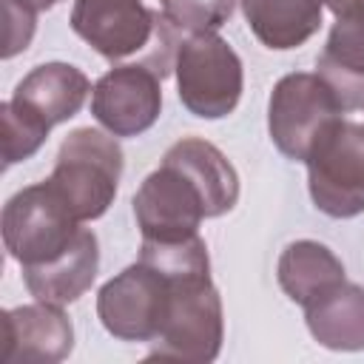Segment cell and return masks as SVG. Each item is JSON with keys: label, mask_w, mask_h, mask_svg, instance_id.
<instances>
[{"label": "cell", "mask_w": 364, "mask_h": 364, "mask_svg": "<svg viewBox=\"0 0 364 364\" xmlns=\"http://www.w3.org/2000/svg\"><path fill=\"white\" fill-rule=\"evenodd\" d=\"M122 173V148L97 128H77L60 145L48 185L80 222L100 219L117 196Z\"/></svg>", "instance_id": "cell-1"}, {"label": "cell", "mask_w": 364, "mask_h": 364, "mask_svg": "<svg viewBox=\"0 0 364 364\" xmlns=\"http://www.w3.org/2000/svg\"><path fill=\"white\" fill-rule=\"evenodd\" d=\"M307 185L316 208L333 219L364 213V125L333 119L307 154Z\"/></svg>", "instance_id": "cell-2"}, {"label": "cell", "mask_w": 364, "mask_h": 364, "mask_svg": "<svg viewBox=\"0 0 364 364\" xmlns=\"http://www.w3.org/2000/svg\"><path fill=\"white\" fill-rule=\"evenodd\" d=\"M173 71L179 100L191 114L219 119L239 105L245 82L242 60L216 31L185 37L176 48Z\"/></svg>", "instance_id": "cell-3"}, {"label": "cell", "mask_w": 364, "mask_h": 364, "mask_svg": "<svg viewBox=\"0 0 364 364\" xmlns=\"http://www.w3.org/2000/svg\"><path fill=\"white\" fill-rule=\"evenodd\" d=\"M3 245L23 267L57 259L77 239L80 219L46 182L17 191L3 208Z\"/></svg>", "instance_id": "cell-4"}, {"label": "cell", "mask_w": 364, "mask_h": 364, "mask_svg": "<svg viewBox=\"0 0 364 364\" xmlns=\"http://www.w3.org/2000/svg\"><path fill=\"white\" fill-rule=\"evenodd\" d=\"M71 28L105 60H125L139 51L179 48L176 26L142 6V0H77L71 9Z\"/></svg>", "instance_id": "cell-5"}, {"label": "cell", "mask_w": 364, "mask_h": 364, "mask_svg": "<svg viewBox=\"0 0 364 364\" xmlns=\"http://www.w3.org/2000/svg\"><path fill=\"white\" fill-rule=\"evenodd\" d=\"M173 282L145 262H136L108 279L97 293L102 327L122 341H154L168 318Z\"/></svg>", "instance_id": "cell-6"}, {"label": "cell", "mask_w": 364, "mask_h": 364, "mask_svg": "<svg viewBox=\"0 0 364 364\" xmlns=\"http://www.w3.org/2000/svg\"><path fill=\"white\" fill-rule=\"evenodd\" d=\"M336 91L318 74H287L276 82L267 105V131L273 145L296 162H304L316 136L341 117Z\"/></svg>", "instance_id": "cell-7"}, {"label": "cell", "mask_w": 364, "mask_h": 364, "mask_svg": "<svg viewBox=\"0 0 364 364\" xmlns=\"http://www.w3.org/2000/svg\"><path fill=\"white\" fill-rule=\"evenodd\" d=\"M225 336L222 299L210 282L173 284L171 310L162 333L151 341L148 358L208 364L219 355Z\"/></svg>", "instance_id": "cell-8"}, {"label": "cell", "mask_w": 364, "mask_h": 364, "mask_svg": "<svg viewBox=\"0 0 364 364\" xmlns=\"http://www.w3.org/2000/svg\"><path fill=\"white\" fill-rule=\"evenodd\" d=\"M162 77L148 65H117L91 91V114L114 136L148 131L162 108Z\"/></svg>", "instance_id": "cell-9"}, {"label": "cell", "mask_w": 364, "mask_h": 364, "mask_svg": "<svg viewBox=\"0 0 364 364\" xmlns=\"http://www.w3.org/2000/svg\"><path fill=\"white\" fill-rule=\"evenodd\" d=\"M134 216L142 239H185L208 219L199 188L168 162L148 173L134 193Z\"/></svg>", "instance_id": "cell-10"}, {"label": "cell", "mask_w": 364, "mask_h": 364, "mask_svg": "<svg viewBox=\"0 0 364 364\" xmlns=\"http://www.w3.org/2000/svg\"><path fill=\"white\" fill-rule=\"evenodd\" d=\"M74 347V327L60 304L37 301L0 316L3 364H57Z\"/></svg>", "instance_id": "cell-11"}, {"label": "cell", "mask_w": 364, "mask_h": 364, "mask_svg": "<svg viewBox=\"0 0 364 364\" xmlns=\"http://www.w3.org/2000/svg\"><path fill=\"white\" fill-rule=\"evenodd\" d=\"M100 267V245L94 230L82 228L68 250H63L57 259L23 267V282L28 293L37 301L48 304H71L77 301L97 279Z\"/></svg>", "instance_id": "cell-12"}, {"label": "cell", "mask_w": 364, "mask_h": 364, "mask_svg": "<svg viewBox=\"0 0 364 364\" xmlns=\"http://www.w3.org/2000/svg\"><path fill=\"white\" fill-rule=\"evenodd\" d=\"M91 94V82L88 77L68 65V63H46V65H37L31 68L14 88L11 100L31 111L37 119H43L48 128L71 119L85 97Z\"/></svg>", "instance_id": "cell-13"}, {"label": "cell", "mask_w": 364, "mask_h": 364, "mask_svg": "<svg viewBox=\"0 0 364 364\" xmlns=\"http://www.w3.org/2000/svg\"><path fill=\"white\" fill-rule=\"evenodd\" d=\"M162 162L179 168L199 188L208 219L222 216L236 205L239 176H236L233 165L228 162V156L216 145H210L205 139H196V136H185V139L173 142L165 151Z\"/></svg>", "instance_id": "cell-14"}, {"label": "cell", "mask_w": 364, "mask_h": 364, "mask_svg": "<svg viewBox=\"0 0 364 364\" xmlns=\"http://www.w3.org/2000/svg\"><path fill=\"white\" fill-rule=\"evenodd\" d=\"M316 68L344 111L364 108V11L336 20Z\"/></svg>", "instance_id": "cell-15"}, {"label": "cell", "mask_w": 364, "mask_h": 364, "mask_svg": "<svg viewBox=\"0 0 364 364\" xmlns=\"http://www.w3.org/2000/svg\"><path fill=\"white\" fill-rule=\"evenodd\" d=\"M324 0H242L245 20L267 48L287 51L307 43L321 26Z\"/></svg>", "instance_id": "cell-16"}, {"label": "cell", "mask_w": 364, "mask_h": 364, "mask_svg": "<svg viewBox=\"0 0 364 364\" xmlns=\"http://www.w3.org/2000/svg\"><path fill=\"white\" fill-rule=\"evenodd\" d=\"M310 336L327 350H364V287L341 282L304 307Z\"/></svg>", "instance_id": "cell-17"}, {"label": "cell", "mask_w": 364, "mask_h": 364, "mask_svg": "<svg viewBox=\"0 0 364 364\" xmlns=\"http://www.w3.org/2000/svg\"><path fill=\"white\" fill-rule=\"evenodd\" d=\"M276 276L287 299L307 307L318 296H324L327 290L344 282V264L330 247L313 239H301L282 250Z\"/></svg>", "instance_id": "cell-18"}, {"label": "cell", "mask_w": 364, "mask_h": 364, "mask_svg": "<svg viewBox=\"0 0 364 364\" xmlns=\"http://www.w3.org/2000/svg\"><path fill=\"white\" fill-rule=\"evenodd\" d=\"M139 262L151 264L173 284L210 282V259L199 233L185 239H142Z\"/></svg>", "instance_id": "cell-19"}, {"label": "cell", "mask_w": 364, "mask_h": 364, "mask_svg": "<svg viewBox=\"0 0 364 364\" xmlns=\"http://www.w3.org/2000/svg\"><path fill=\"white\" fill-rule=\"evenodd\" d=\"M0 125H3V162L6 165L23 162L31 154H37L51 131L43 119L20 108L14 100L0 105Z\"/></svg>", "instance_id": "cell-20"}, {"label": "cell", "mask_w": 364, "mask_h": 364, "mask_svg": "<svg viewBox=\"0 0 364 364\" xmlns=\"http://www.w3.org/2000/svg\"><path fill=\"white\" fill-rule=\"evenodd\" d=\"M162 14L188 34L216 31L233 14L236 0H159Z\"/></svg>", "instance_id": "cell-21"}, {"label": "cell", "mask_w": 364, "mask_h": 364, "mask_svg": "<svg viewBox=\"0 0 364 364\" xmlns=\"http://www.w3.org/2000/svg\"><path fill=\"white\" fill-rule=\"evenodd\" d=\"M37 26V11L17 0H3V57H14L28 48Z\"/></svg>", "instance_id": "cell-22"}, {"label": "cell", "mask_w": 364, "mask_h": 364, "mask_svg": "<svg viewBox=\"0 0 364 364\" xmlns=\"http://www.w3.org/2000/svg\"><path fill=\"white\" fill-rule=\"evenodd\" d=\"M324 6H327L333 14H336V20L364 11V0H324Z\"/></svg>", "instance_id": "cell-23"}, {"label": "cell", "mask_w": 364, "mask_h": 364, "mask_svg": "<svg viewBox=\"0 0 364 364\" xmlns=\"http://www.w3.org/2000/svg\"><path fill=\"white\" fill-rule=\"evenodd\" d=\"M17 3L31 6L34 11H46V9H51V6H54V3H60V0H17Z\"/></svg>", "instance_id": "cell-24"}]
</instances>
